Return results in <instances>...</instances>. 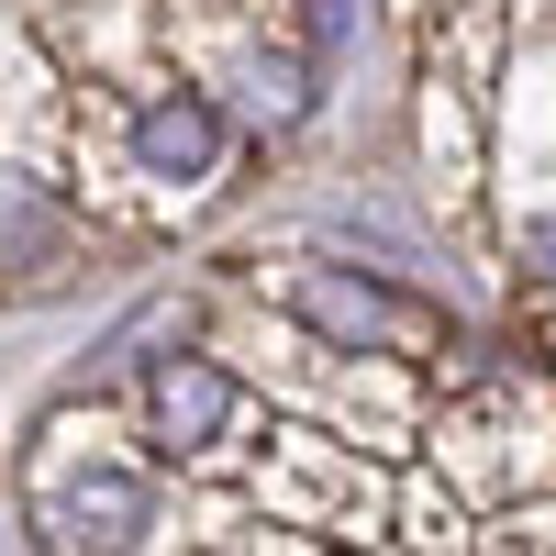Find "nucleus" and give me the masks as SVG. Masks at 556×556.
<instances>
[{
  "instance_id": "nucleus-1",
  "label": "nucleus",
  "mask_w": 556,
  "mask_h": 556,
  "mask_svg": "<svg viewBox=\"0 0 556 556\" xmlns=\"http://www.w3.org/2000/svg\"><path fill=\"white\" fill-rule=\"evenodd\" d=\"M123 156H134V178H156V190H201L223 167V101L190 89V78H156L146 101H134V123H123Z\"/></svg>"
},
{
  "instance_id": "nucleus-2",
  "label": "nucleus",
  "mask_w": 556,
  "mask_h": 556,
  "mask_svg": "<svg viewBox=\"0 0 556 556\" xmlns=\"http://www.w3.org/2000/svg\"><path fill=\"white\" fill-rule=\"evenodd\" d=\"M290 312L312 323L323 345H367V356H379V345H434V323L412 312L401 290L356 278V267H301V278H290Z\"/></svg>"
},
{
  "instance_id": "nucleus-3",
  "label": "nucleus",
  "mask_w": 556,
  "mask_h": 556,
  "mask_svg": "<svg viewBox=\"0 0 556 556\" xmlns=\"http://www.w3.org/2000/svg\"><path fill=\"white\" fill-rule=\"evenodd\" d=\"M146 412H156V445L201 456V445H223V424H235V379H223L212 356H156Z\"/></svg>"
},
{
  "instance_id": "nucleus-4",
  "label": "nucleus",
  "mask_w": 556,
  "mask_h": 556,
  "mask_svg": "<svg viewBox=\"0 0 556 556\" xmlns=\"http://www.w3.org/2000/svg\"><path fill=\"white\" fill-rule=\"evenodd\" d=\"M67 245H78L67 201L45 190V178L0 167V267H12V278H45V267H67Z\"/></svg>"
},
{
  "instance_id": "nucleus-5",
  "label": "nucleus",
  "mask_w": 556,
  "mask_h": 556,
  "mask_svg": "<svg viewBox=\"0 0 556 556\" xmlns=\"http://www.w3.org/2000/svg\"><path fill=\"white\" fill-rule=\"evenodd\" d=\"M534 278H545V290H556V223H545V235H534Z\"/></svg>"
}]
</instances>
